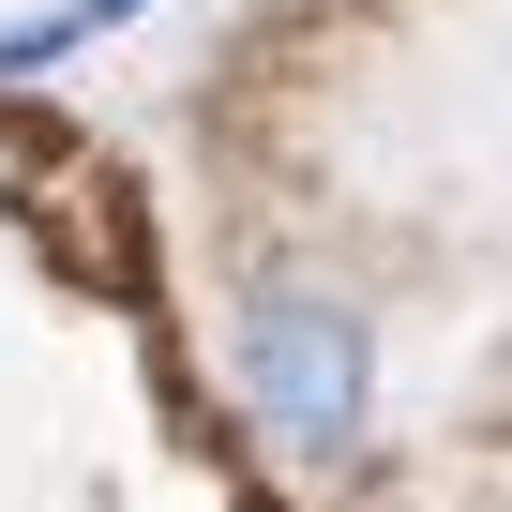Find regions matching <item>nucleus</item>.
Listing matches in <instances>:
<instances>
[{
    "label": "nucleus",
    "mask_w": 512,
    "mask_h": 512,
    "mask_svg": "<svg viewBox=\"0 0 512 512\" xmlns=\"http://www.w3.org/2000/svg\"><path fill=\"white\" fill-rule=\"evenodd\" d=\"M241 392H256V422H272L287 452H347L362 437V392H377V347H362V317L332 287H256Z\"/></svg>",
    "instance_id": "1"
}]
</instances>
